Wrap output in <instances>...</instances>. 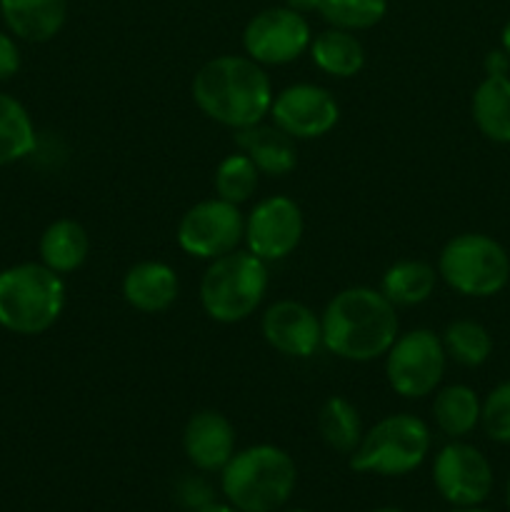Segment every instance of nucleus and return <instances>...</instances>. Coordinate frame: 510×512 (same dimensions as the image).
<instances>
[{
  "label": "nucleus",
  "instance_id": "f257e3e1",
  "mask_svg": "<svg viewBox=\"0 0 510 512\" xmlns=\"http://www.w3.org/2000/svg\"><path fill=\"white\" fill-rule=\"evenodd\" d=\"M193 100L200 113L225 128L243 130L263 123L273 105V83L248 55H218L195 73Z\"/></svg>",
  "mask_w": 510,
  "mask_h": 512
},
{
  "label": "nucleus",
  "instance_id": "f03ea898",
  "mask_svg": "<svg viewBox=\"0 0 510 512\" xmlns=\"http://www.w3.org/2000/svg\"><path fill=\"white\" fill-rule=\"evenodd\" d=\"M320 328L325 350L350 363H370L388 353L400 323L395 305L380 290L355 285L330 298Z\"/></svg>",
  "mask_w": 510,
  "mask_h": 512
},
{
  "label": "nucleus",
  "instance_id": "7ed1b4c3",
  "mask_svg": "<svg viewBox=\"0 0 510 512\" xmlns=\"http://www.w3.org/2000/svg\"><path fill=\"white\" fill-rule=\"evenodd\" d=\"M298 483L295 460L278 445H250L235 450L220 470L225 500L240 512H275L283 508Z\"/></svg>",
  "mask_w": 510,
  "mask_h": 512
},
{
  "label": "nucleus",
  "instance_id": "20e7f679",
  "mask_svg": "<svg viewBox=\"0 0 510 512\" xmlns=\"http://www.w3.org/2000/svg\"><path fill=\"white\" fill-rule=\"evenodd\" d=\"M268 285V263L250 250H233L210 260L205 268L200 278V305L215 323H243L260 308Z\"/></svg>",
  "mask_w": 510,
  "mask_h": 512
},
{
  "label": "nucleus",
  "instance_id": "39448f33",
  "mask_svg": "<svg viewBox=\"0 0 510 512\" xmlns=\"http://www.w3.org/2000/svg\"><path fill=\"white\" fill-rule=\"evenodd\" d=\"M65 283L43 263L0 270V325L15 335H40L58 323Z\"/></svg>",
  "mask_w": 510,
  "mask_h": 512
},
{
  "label": "nucleus",
  "instance_id": "423d86ee",
  "mask_svg": "<svg viewBox=\"0 0 510 512\" xmlns=\"http://www.w3.org/2000/svg\"><path fill=\"white\" fill-rule=\"evenodd\" d=\"M430 428L410 413L385 415L363 433L358 448L350 453V470L363 475L400 478L425 463L430 453Z\"/></svg>",
  "mask_w": 510,
  "mask_h": 512
},
{
  "label": "nucleus",
  "instance_id": "0eeeda50",
  "mask_svg": "<svg viewBox=\"0 0 510 512\" xmlns=\"http://www.w3.org/2000/svg\"><path fill=\"white\" fill-rule=\"evenodd\" d=\"M438 278L465 298H493L510 280V255L485 233H460L438 255Z\"/></svg>",
  "mask_w": 510,
  "mask_h": 512
},
{
  "label": "nucleus",
  "instance_id": "6e6552de",
  "mask_svg": "<svg viewBox=\"0 0 510 512\" xmlns=\"http://www.w3.org/2000/svg\"><path fill=\"white\" fill-rule=\"evenodd\" d=\"M443 340L433 330L418 328L395 338L385 353V378L395 395L405 400H420L438 390L445 375Z\"/></svg>",
  "mask_w": 510,
  "mask_h": 512
},
{
  "label": "nucleus",
  "instance_id": "1a4fd4ad",
  "mask_svg": "<svg viewBox=\"0 0 510 512\" xmlns=\"http://www.w3.org/2000/svg\"><path fill=\"white\" fill-rule=\"evenodd\" d=\"M175 238L183 253L200 260H215L233 253L245 238V218L240 205L223 198L200 200L185 210Z\"/></svg>",
  "mask_w": 510,
  "mask_h": 512
},
{
  "label": "nucleus",
  "instance_id": "9d476101",
  "mask_svg": "<svg viewBox=\"0 0 510 512\" xmlns=\"http://www.w3.org/2000/svg\"><path fill=\"white\" fill-rule=\"evenodd\" d=\"M313 30L308 18L288 5H275L255 13L243 30V50L255 63L288 65L310 48Z\"/></svg>",
  "mask_w": 510,
  "mask_h": 512
},
{
  "label": "nucleus",
  "instance_id": "9b49d317",
  "mask_svg": "<svg viewBox=\"0 0 510 512\" xmlns=\"http://www.w3.org/2000/svg\"><path fill=\"white\" fill-rule=\"evenodd\" d=\"M433 483L445 503L455 508H475L485 503L493 490V468L475 445H443L433 460Z\"/></svg>",
  "mask_w": 510,
  "mask_h": 512
},
{
  "label": "nucleus",
  "instance_id": "f8f14e48",
  "mask_svg": "<svg viewBox=\"0 0 510 512\" xmlns=\"http://www.w3.org/2000/svg\"><path fill=\"white\" fill-rule=\"evenodd\" d=\"M305 233L303 210L288 195H270L255 203L245 218V245L265 263L295 253Z\"/></svg>",
  "mask_w": 510,
  "mask_h": 512
},
{
  "label": "nucleus",
  "instance_id": "ddd939ff",
  "mask_svg": "<svg viewBox=\"0 0 510 512\" xmlns=\"http://www.w3.org/2000/svg\"><path fill=\"white\" fill-rule=\"evenodd\" d=\"M270 118L293 140H315L328 135L340 120L333 93L315 83H295L273 95Z\"/></svg>",
  "mask_w": 510,
  "mask_h": 512
},
{
  "label": "nucleus",
  "instance_id": "4468645a",
  "mask_svg": "<svg viewBox=\"0 0 510 512\" xmlns=\"http://www.w3.org/2000/svg\"><path fill=\"white\" fill-rule=\"evenodd\" d=\"M260 333L265 343L288 358H310L323 345L320 315L298 300H275L260 320Z\"/></svg>",
  "mask_w": 510,
  "mask_h": 512
},
{
  "label": "nucleus",
  "instance_id": "2eb2a0df",
  "mask_svg": "<svg viewBox=\"0 0 510 512\" xmlns=\"http://www.w3.org/2000/svg\"><path fill=\"white\" fill-rule=\"evenodd\" d=\"M235 428L218 410H198L183 428V450L203 473H220L235 455Z\"/></svg>",
  "mask_w": 510,
  "mask_h": 512
},
{
  "label": "nucleus",
  "instance_id": "dca6fc26",
  "mask_svg": "<svg viewBox=\"0 0 510 512\" xmlns=\"http://www.w3.org/2000/svg\"><path fill=\"white\" fill-rule=\"evenodd\" d=\"M180 283L175 270L160 260L135 263L123 275V298L130 308L140 313H165L178 300Z\"/></svg>",
  "mask_w": 510,
  "mask_h": 512
},
{
  "label": "nucleus",
  "instance_id": "f3484780",
  "mask_svg": "<svg viewBox=\"0 0 510 512\" xmlns=\"http://www.w3.org/2000/svg\"><path fill=\"white\" fill-rule=\"evenodd\" d=\"M235 145L240 153L248 155L260 170V175L283 178L293 173L298 165V145L278 125H250V128L235 130Z\"/></svg>",
  "mask_w": 510,
  "mask_h": 512
},
{
  "label": "nucleus",
  "instance_id": "a211bd4d",
  "mask_svg": "<svg viewBox=\"0 0 510 512\" xmlns=\"http://www.w3.org/2000/svg\"><path fill=\"white\" fill-rule=\"evenodd\" d=\"M10 33L28 43H48L68 20V0H0Z\"/></svg>",
  "mask_w": 510,
  "mask_h": 512
},
{
  "label": "nucleus",
  "instance_id": "6ab92c4d",
  "mask_svg": "<svg viewBox=\"0 0 510 512\" xmlns=\"http://www.w3.org/2000/svg\"><path fill=\"white\" fill-rule=\"evenodd\" d=\"M40 263L58 275L83 268L90 255L88 230L73 218H60L43 230L38 243Z\"/></svg>",
  "mask_w": 510,
  "mask_h": 512
},
{
  "label": "nucleus",
  "instance_id": "aec40b11",
  "mask_svg": "<svg viewBox=\"0 0 510 512\" xmlns=\"http://www.w3.org/2000/svg\"><path fill=\"white\" fill-rule=\"evenodd\" d=\"M473 123L488 140L510 145V78L485 75L473 93Z\"/></svg>",
  "mask_w": 510,
  "mask_h": 512
},
{
  "label": "nucleus",
  "instance_id": "412c9836",
  "mask_svg": "<svg viewBox=\"0 0 510 512\" xmlns=\"http://www.w3.org/2000/svg\"><path fill=\"white\" fill-rule=\"evenodd\" d=\"M313 65L333 78H353L365 65V48L350 30L328 28L313 35L308 48Z\"/></svg>",
  "mask_w": 510,
  "mask_h": 512
},
{
  "label": "nucleus",
  "instance_id": "4be33fe9",
  "mask_svg": "<svg viewBox=\"0 0 510 512\" xmlns=\"http://www.w3.org/2000/svg\"><path fill=\"white\" fill-rule=\"evenodd\" d=\"M438 285V270L425 260H400L385 270L380 280V293L395 305V308H413L425 303L435 293Z\"/></svg>",
  "mask_w": 510,
  "mask_h": 512
},
{
  "label": "nucleus",
  "instance_id": "5701e85b",
  "mask_svg": "<svg viewBox=\"0 0 510 512\" xmlns=\"http://www.w3.org/2000/svg\"><path fill=\"white\" fill-rule=\"evenodd\" d=\"M480 403L478 393L470 385H448V388L438 390L433 400V418L440 433L448 438L460 440L465 435L473 433L480 425Z\"/></svg>",
  "mask_w": 510,
  "mask_h": 512
},
{
  "label": "nucleus",
  "instance_id": "b1692460",
  "mask_svg": "<svg viewBox=\"0 0 510 512\" xmlns=\"http://www.w3.org/2000/svg\"><path fill=\"white\" fill-rule=\"evenodd\" d=\"M315 428H318L320 440L340 455H350L363 440V423H360L358 408L343 395H330L320 405Z\"/></svg>",
  "mask_w": 510,
  "mask_h": 512
},
{
  "label": "nucleus",
  "instance_id": "393cba45",
  "mask_svg": "<svg viewBox=\"0 0 510 512\" xmlns=\"http://www.w3.org/2000/svg\"><path fill=\"white\" fill-rule=\"evenodd\" d=\"M35 143V125L25 105L13 95L0 93V168L28 158Z\"/></svg>",
  "mask_w": 510,
  "mask_h": 512
},
{
  "label": "nucleus",
  "instance_id": "a878e982",
  "mask_svg": "<svg viewBox=\"0 0 510 512\" xmlns=\"http://www.w3.org/2000/svg\"><path fill=\"white\" fill-rule=\"evenodd\" d=\"M440 340H443L445 355L463 368H480L493 355V335L478 320H453L443 330Z\"/></svg>",
  "mask_w": 510,
  "mask_h": 512
},
{
  "label": "nucleus",
  "instance_id": "bb28decb",
  "mask_svg": "<svg viewBox=\"0 0 510 512\" xmlns=\"http://www.w3.org/2000/svg\"><path fill=\"white\" fill-rule=\"evenodd\" d=\"M260 170L245 153H233L220 160L215 168V198H223L233 205L248 203L258 190Z\"/></svg>",
  "mask_w": 510,
  "mask_h": 512
},
{
  "label": "nucleus",
  "instance_id": "cd10ccee",
  "mask_svg": "<svg viewBox=\"0 0 510 512\" xmlns=\"http://www.w3.org/2000/svg\"><path fill=\"white\" fill-rule=\"evenodd\" d=\"M318 13L330 28L370 30L388 13V0H320Z\"/></svg>",
  "mask_w": 510,
  "mask_h": 512
},
{
  "label": "nucleus",
  "instance_id": "c85d7f7f",
  "mask_svg": "<svg viewBox=\"0 0 510 512\" xmlns=\"http://www.w3.org/2000/svg\"><path fill=\"white\" fill-rule=\"evenodd\" d=\"M480 425L495 443L510 445V380L495 385L480 408Z\"/></svg>",
  "mask_w": 510,
  "mask_h": 512
},
{
  "label": "nucleus",
  "instance_id": "c756f323",
  "mask_svg": "<svg viewBox=\"0 0 510 512\" xmlns=\"http://www.w3.org/2000/svg\"><path fill=\"white\" fill-rule=\"evenodd\" d=\"M20 70V50L8 33L0 30V80L13 78Z\"/></svg>",
  "mask_w": 510,
  "mask_h": 512
},
{
  "label": "nucleus",
  "instance_id": "7c9ffc66",
  "mask_svg": "<svg viewBox=\"0 0 510 512\" xmlns=\"http://www.w3.org/2000/svg\"><path fill=\"white\" fill-rule=\"evenodd\" d=\"M508 68H510V55L505 53L503 48L490 50V53L485 55V73L488 75H508Z\"/></svg>",
  "mask_w": 510,
  "mask_h": 512
},
{
  "label": "nucleus",
  "instance_id": "2f4dec72",
  "mask_svg": "<svg viewBox=\"0 0 510 512\" xmlns=\"http://www.w3.org/2000/svg\"><path fill=\"white\" fill-rule=\"evenodd\" d=\"M285 5L305 15V13H315L320 5V0H285Z\"/></svg>",
  "mask_w": 510,
  "mask_h": 512
},
{
  "label": "nucleus",
  "instance_id": "473e14b6",
  "mask_svg": "<svg viewBox=\"0 0 510 512\" xmlns=\"http://www.w3.org/2000/svg\"><path fill=\"white\" fill-rule=\"evenodd\" d=\"M195 512H240L238 508H233V505H223V503H208L203 505V508H198Z\"/></svg>",
  "mask_w": 510,
  "mask_h": 512
},
{
  "label": "nucleus",
  "instance_id": "72a5a7b5",
  "mask_svg": "<svg viewBox=\"0 0 510 512\" xmlns=\"http://www.w3.org/2000/svg\"><path fill=\"white\" fill-rule=\"evenodd\" d=\"M500 45H503L505 53L510 55V20L503 25V33H500Z\"/></svg>",
  "mask_w": 510,
  "mask_h": 512
},
{
  "label": "nucleus",
  "instance_id": "f704fd0d",
  "mask_svg": "<svg viewBox=\"0 0 510 512\" xmlns=\"http://www.w3.org/2000/svg\"><path fill=\"white\" fill-rule=\"evenodd\" d=\"M453 512H493V510H485V508H478V505H475V508H455Z\"/></svg>",
  "mask_w": 510,
  "mask_h": 512
},
{
  "label": "nucleus",
  "instance_id": "c9c22d12",
  "mask_svg": "<svg viewBox=\"0 0 510 512\" xmlns=\"http://www.w3.org/2000/svg\"><path fill=\"white\" fill-rule=\"evenodd\" d=\"M505 503H508V510H510V478H508V485H505Z\"/></svg>",
  "mask_w": 510,
  "mask_h": 512
},
{
  "label": "nucleus",
  "instance_id": "e433bc0d",
  "mask_svg": "<svg viewBox=\"0 0 510 512\" xmlns=\"http://www.w3.org/2000/svg\"><path fill=\"white\" fill-rule=\"evenodd\" d=\"M370 512H405V510H398V508H375V510H370Z\"/></svg>",
  "mask_w": 510,
  "mask_h": 512
},
{
  "label": "nucleus",
  "instance_id": "4c0bfd02",
  "mask_svg": "<svg viewBox=\"0 0 510 512\" xmlns=\"http://www.w3.org/2000/svg\"><path fill=\"white\" fill-rule=\"evenodd\" d=\"M288 512H310V510H300V508H295V510H288Z\"/></svg>",
  "mask_w": 510,
  "mask_h": 512
}]
</instances>
